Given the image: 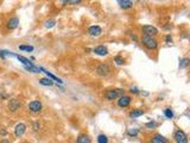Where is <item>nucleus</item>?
<instances>
[{"mask_svg":"<svg viewBox=\"0 0 190 143\" xmlns=\"http://www.w3.org/2000/svg\"><path fill=\"white\" fill-rule=\"evenodd\" d=\"M124 90L123 88H115V90H109V91H107L106 92V94H105V98L107 99V100H114V99H117V98H120V97H123L124 96Z\"/></svg>","mask_w":190,"mask_h":143,"instance_id":"1","label":"nucleus"},{"mask_svg":"<svg viewBox=\"0 0 190 143\" xmlns=\"http://www.w3.org/2000/svg\"><path fill=\"white\" fill-rule=\"evenodd\" d=\"M143 43H144V45H145L147 49H150V50L156 49V48H157V45H158V42H157L153 37H151V36H146V35L143 36Z\"/></svg>","mask_w":190,"mask_h":143,"instance_id":"2","label":"nucleus"},{"mask_svg":"<svg viewBox=\"0 0 190 143\" xmlns=\"http://www.w3.org/2000/svg\"><path fill=\"white\" fill-rule=\"evenodd\" d=\"M174 138H175L176 143H188V137L183 130H177L175 132Z\"/></svg>","mask_w":190,"mask_h":143,"instance_id":"3","label":"nucleus"},{"mask_svg":"<svg viewBox=\"0 0 190 143\" xmlns=\"http://www.w3.org/2000/svg\"><path fill=\"white\" fill-rule=\"evenodd\" d=\"M25 131H26V125L23 123H18L14 128V134L17 137H22L25 134Z\"/></svg>","mask_w":190,"mask_h":143,"instance_id":"4","label":"nucleus"},{"mask_svg":"<svg viewBox=\"0 0 190 143\" xmlns=\"http://www.w3.org/2000/svg\"><path fill=\"white\" fill-rule=\"evenodd\" d=\"M143 30H144V32H145V35L146 36H156L158 34V30L155 28V26H152V25H145L144 28H143Z\"/></svg>","mask_w":190,"mask_h":143,"instance_id":"5","label":"nucleus"},{"mask_svg":"<svg viewBox=\"0 0 190 143\" xmlns=\"http://www.w3.org/2000/svg\"><path fill=\"white\" fill-rule=\"evenodd\" d=\"M42 107H43L42 106V103L39 100H33V102H31L29 104V108H30L31 112H40Z\"/></svg>","mask_w":190,"mask_h":143,"instance_id":"6","label":"nucleus"},{"mask_svg":"<svg viewBox=\"0 0 190 143\" xmlns=\"http://www.w3.org/2000/svg\"><path fill=\"white\" fill-rule=\"evenodd\" d=\"M129 103H131V97L125 96V94L123 97H120L119 100H118V105L120 107H127L129 105Z\"/></svg>","mask_w":190,"mask_h":143,"instance_id":"7","label":"nucleus"},{"mask_svg":"<svg viewBox=\"0 0 190 143\" xmlns=\"http://www.w3.org/2000/svg\"><path fill=\"white\" fill-rule=\"evenodd\" d=\"M109 66L108 65H106V63H102V65H100L99 67H97V69H96V72H97V74L99 75H107L108 73H109Z\"/></svg>","mask_w":190,"mask_h":143,"instance_id":"8","label":"nucleus"},{"mask_svg":"<svg viewBox=\"0 0 190 143\" xmlns=\"http://www.w3.org/2000/svg\"><path fill=\"white\" fill-rule=\"evenodd\" d=\"M94 53L96 54V55L105 56V55L108 54V50H107V48H106L105 45H99V47H96V48L94 49Z\"/></svg>","mask_w":190,"mask_h":143,"instance_id":"9","label":"nucleus"},{"mask_svg":"<svg viewBox=\"0 0 190 143\" xmlns=\"http://www.w3.org/2000/svg\"><path fill=\"white\" fill-rule=\"evenodd\" d=\"M18 25H19V19H18L17 17H13V18H11V19L8 20V23H7V28H8L10 30H13V29H16Z\"/></svg>","mask_w":190,"mask_h":143,"instance_id":"10","label":"nucleus"},{"mask_svg":"<svg viewBox=\"0 0 190 143\" xmlns=\"http://www.w3.org/2000/svg\"><path fill=\"white\" fill-rule=\"evenodd\" d=\"M101 32H102V30H101V28L97 26V25L91 26V28L88 29V34H89L91 36H100L101 35Z\"/></svg>","mask_w":190,"mask_h":143,"instance_id":"11","label":"nucleus"},{"mask_svg":"<svg viewBox=\"0 0 190 143\" xmlns=\"http://www.w3.org/2000/svg\"><path fill=\"white\" fill-rule=\"evenodd\" d=\"M19 106H20V103H19L17 99H12V100H10V103H8V107H10L11 111L18 110V107Z\"/></svg>","mask_w":190,"mask_h":143,"instance_id":"12","label":"nucleus"},{"mask_svg":"<svg viewBox=\"0 0 190 143\" xmlns=\"http://www.w3.org/2000/svg\"><path fill=\"white\" fill-rule=\"evenodd\" d=\"M118 4H119L120 7H123V8H129V7H132V5H133V2L129 1V0H119Z\"/></svg>","mask_w":190,"mask_h":143,"instance_id":"13","label":"nucleus"},{"mask_svg":"<svg viewBox=\"0 0 190 143\" xmlns=\"http://www.w3.org/2000/svg\"><path fill=\"white\" fill-rule=\"evenodd\" d=\"M151 143H168L166 138L163 137L162 135H156L152 140H151Z\"/></svg>","mask_w":190,"mask_h":143,"instance_id":"14","label":"nucleus"},{"mask_svg":"<svg viewBox=\"0 0 190 143\" xmlns=\"http://www.w3.org/2000/svg\"><path fill=\"white\" fill-rule=\"evenodd\" d=\"M143 114H144V111H143V110L135 108V110L131 111V113H129V117H132V118H137V117H140V116H143Z\"/></svg>","mask_w":190,"mask_h":143,"instance_id":"15","label":"nucleus"},{"mask_svg":"<svg viewBox=\"0 0 190 143\" xmlns=\"http://www.w3.org/2000/svg\"><path fill=\"white\" fill-rule=\"evenodd\" d=\"M76 143H92V141H91V137H89V136H87V135H81V136H79L77 142Z\"/></svg>","mask_w":190,"mask_h":143,"instance_id":"16","label":"nucleus"},{"mask_svg":"<svg viewBox=\"0 0 190 143\" xmlns=\"http://www.w3.org/2000/svg\"><path fill=\"white\" fill-rule=\"evenodd\" d=\"M39 82H40V85H43V86H52V85H54L52 80L49 79V78H43V79L39 80Z\"/></svg>","mask_w":190,"mask_h":143,"instance_id":"17","label":"nucleus"},{"mask_svg":"<svg viewBox=\"0 0 190 143\" xmlns=\"http://www.w3.org/2000/svg\"><path fill=\"white\" fill-rule=\"evenodd\" d=\"M16 57H17L22 63H24L25 66H31L32 65L29 59H26V57H24V56H22V55H16Z\"/></svg>","mask_w":190,"mask_h":143,"instance_id":"18","label":"nucleus"},{"mask_svg":"<svg viewBox=\"0 0 190 143\" xmlns=\"http://www.w3.org/2000/svg\"><path fill=\"white\" fill-rule=\"evenodd\" d=\"M42 71H43V72H44V73H45V74H46V76H49V78H51V79H52V80H57V81H58V82H61V84H62V82H63V81H62V80H61V79H58V78H57V76H56V75H54V74H51V73H50V72L45 71V69H43V68H42Z\"/></svg>","mask_w":190,"mask_h":143,"instance_id":"19","label":"nucleus"},{"mask_svg":"<svg viewBox=\"0 0 190 143\" xmlns=\"http://www.w3.org/2000/svg\"><path fill=\"white\" fill-rule=\"evenodd\" d=\"M114 62H115L117 65L121 66V65H124V63H125V60H124L120 55H118V56H115V57H114Z\"/></svg>","mask_w":190,"mask_h":143,"instance_id":"20","label":"nucleus"},{"mask_svg":"<svg viewBox=\"0 0 190 143\" xmlns=\"http://www.w3.org/2000/svg\"><path fill=\"white\" fill-rule=\"evenodd\" d=\"M138 132H139V130H138L137 128H131V129H128V131H127V134H128L129 136H137Z\"/></svg>","mask_w":190,"mask_h":143,"instance_id":"21","label":"nucleus"},{"mask_svg":"<svg viewBox=\"0 0 190 143\" xmlns=\"http://www.w3.org/2000/svg\"><path fill=\"white\" fill-rule=\"evenodd\" d=\"M97 142L99 143H108V138L105 135H99L97 136Z\"/></svg>","mask_w":190,"mask_h":143,"instance_id":"22","label":"nucleus"},{"mask_svg":"<svg viewBox=\"0 0 190 143\" xmlns=\"http://www.w3.org/2000/svg\"><path fill=\"white\" fill-rule=\"evenodd\" d=\"M25 68L29 72H32V73H40V72H39V68L34 67L33 65H31V66H25Z\"/></svg>","mask_w":190,"mask_h":143,"instance_id":"23","label":"nucleus"},{"mask_svg":"<svg viewBox=\"0 0 190 143\" xmlns=\"http://www.w3.org/2000/svg\"><path fill=\"white\" fill-rule=\"evenodd\" d=\"M55 24H56V22H55L54 19H50V20H46V22H45V28H48V29H50V28H52V26H55Z\"/></svg>","mask_w":190,"mask_h":143,"instance_id":"24","label":"nucleus"},{"mask_svg":"<svg viewBox=\"0 0 190 143\" xmlns=\"http://www.w3.org/2000/svg\"><path fill=\"white\" fill-rule=\"evenodd\" d=\"M20 50H25V51H33V47L32 45H19Z\"/></svg>","mask_w":190,"mask_h":143,"instance_id":"25","label":"nucleus"},{"mask_svg":"<svg viewBox=\"0 0 190 143\" xmlns=\"http://www.w3.org/2000/svg\"><path fill=\"white\" fill-rule=\"evenodd\" d=\"M164 114H165V117H168V118H170V119L174 117V112H172L170 108H166L165 112H164Z\"/></svg>","mask_w":190,"mask_h":143,"instance_id":"26","label":"nucleus"},{"mask_svg":"<svg viewBox=\"0 0 190 143\" xmlns=\"http://www.w3.org/2000/svg\"><path fill=\"white\" fill-rule=\"evenodd\" d=\"M188 63H189V60H188V59H183V60L181 61V63H180V67H181V68H184V67L188 66Z\"/></svg>","mask_w":190,"mask_h":143,"instance_id":"27","label":"nucleus"},{"mask_svg":"<svg viewBox=\"0 0 190 143\" xmlns=\"http://www.w3.org/2000/svg\"><path fill=\"white\" fill-rule=\"evenodd\" d=\"M146 126H147V128H155V126H156V123H155V122H150V123L146 124Z\"/></svg>","mask_w":190,"mask_h":143,"instance_id":"28","label":"nucleus"},{"mask_svg":"<svg viewBox=\"0 0 190 143\" xmlns=\"http://www.w3.org/2000/svg\"><path fill=\"white\" fill-rule=\"evenodd\" d=\"M166 42H168V43H170V42H172V37H171V36H170V35H168V36H166Z\"/></svg>","mask_w":190,"mask_h":143,"instance_id":"29","label":"nucleus"},{"mask_svg":"<svg viewBox=\"0 0 190 143\" xmlns=\"http://www.w3.org/2000/svg\"><path fill=\"white\" fill-rule=\"evenodd\" d=\"M129 91H131L132 93H138V90H137V88H133V87H132V88H131Z\"/></svg>","mask_w":190,"mask_h":143,"instance_id":"30","label":"nucleus"},{"mask_svg":"<svg viewBox=\"0 0 190 143\" xmlns=\"http://www.w3.org/2000/svg\"><path fill=\"white\" fill-rule=\"evenodd\" d=\"M0 143H10L8 140H2V141H0Z\"/></svg>","mask_w":190,"mask_h":143,"instance_id":"31","label":"nucleus"}]
</instances>
